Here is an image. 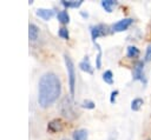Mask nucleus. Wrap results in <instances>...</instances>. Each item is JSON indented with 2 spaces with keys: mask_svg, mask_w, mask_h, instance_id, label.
I'll use <instances>...</instances> for the list:
<instances>
[{
  "mask_svg": "<svg viewBox=\"0 0 151 140\" xmlns=\"http://www.w3.org/2000/svg\"><path fill=\"white\" fill-rule=\"evenodd\" d=\"M60 112L61 114L67 118V119H74L77 116L74 109H73V105L71 102V99L65 96L63 100H61V104H60Z\"/></svg>",
  "mask_w": 151,
  "mask_h": 140,
  "instance_id": "3",
  "label": "nucleus"
},
{
  "mask_svg": "<svg viewBox=\"0 0 151 140\" xmlns=\"http://www.w3.org/2000/svg\"><path fill=\"white\" fill-rule=\"evenodd\" d=\"M64 140H67V139H64Z\"/></svg>",
  "mask_w": 151,
  "mask_h": 140,
  "instance_id": "23",
  "label": "nucleus"
},
{
  "mask_svg": "<svg viewBox=\"0 0 151 140\" xmlns=\"http://www.w3.org/2000/svg\"><path fill=\"white\" fill-rule=\"evenodd\" d=\"M58 34H59V36H61L63 39H68V31H67V28H65V27L59 28Z\"/></svg>",
  "mask_w": 151,
  "mask_h": 140,
  "instance_id": "18",
  "label": "nucleus"
},
{
  "mask_svg": "<svg viewBox=\"0 0 151 140\" xmlns=\"http://www.w3.org/2000/svg\"><path fill=\"white\" fill-rule=\"evenodd\" d=\"M143 68H144V62L143 61H138L136 65H134V68H133V79L134 80H140L145 82V79H144V75H143Z\"/></svg>",
  "mask_w": 151,
  "mask_h": 140,
  "instance_id": "6",
  "label": "nucleus"
},
{
  "mask_svg": "<svg viewBox=\"0 0 151 140\" xmlns=\"http://www.w3.org/2000/svg\"><path fill=\"white\" fill-rule=\"evenodd\" d=\"M103 80L105 81V82H107V84H113V74H112V72L111 71H105L104 73H103Z\"/></svg>",
  "mask_w": 151,
  "mask_h": 140,
  "instance_id": "17",
  "label": "nucleus"
},
{
  "mask_svg": "<svg viewBox=\"0 0 151 140\" xmlns=\"http://www.w3.org/2000/svg\"><path fill=\"white\" fill-rule=\"evenodd\" d=\"M61 84L59 78L52 73H45L39 80V94L38 102L42 108L51 106L60 95Z\"/></svg>",
  "mask_w": 151,
  "mask_h": 140,
  "instance_id": "1",
  "label": "nucleus"
},
{
  "mask_svg": "<svg viewBox=\"0 0 151 140\" xmlns=\"http://www.w3.org/2000/svg\"><path fill=\"white\" fill-rule=\"evenodd\" d=\"M118 94V91H113L112 93H111V99H110V101L113 104L114 102V100H116V95Z\"/></svg>",
  "mask_w": 151,
  "mask_h": 140,
  "instance_id": "22",
  "label": "nucleus"
},
{
  "mask_svg": "<svg viewBox=\"0 0 151 140\" xmlns=\"http://www.w3.org/2000/svg\"><path fill=\"white\" fill-rule=\"evenodd\" d=\"M65 64H66V69H67V76H68V85H70V92L71 95H74V87H76V69H74V64L72 59L65 54L64 55Z\"/></svg>",
  "mask_w": 151,
  "mask_h": 140,
  "instance_id": "2",
  "label": "nucleus"
},
{
  "mask_svg": "<svg viewBox=\"0 0 151 140\" xmlns=\"http://www.w3.org/2000/svg\"><path fill=\"white\" fill-rule=\"evenodd\" d=\"M98 48V55H97V68H100V59H101V49L99 47V45H97Z\"/></svg>",
  "mask_w": 151,
  "mask_h": 140,
  "instance_id": "20",
  "label": "nucleus"
},
{
  "mask_svg": "<svg viewBox=\"0 0 151 140\" xmlns=\"http://www.w3.org/2000/svg\"><path fill=\"white\" fill-rule=\"evenodd\" d=\"M81 106L86 107V108H94V102L91 101V100H85V101H83Z\"/></svg>",
  "mask_w": 151,
  "mask_h": 140,
  "instance_id": "19",
  "label": "nucleus"
},
{
  "mask_svg": "<svg viewBox=\"0 0 151 140\" xmlns=\"http://www.w3.org/2000/svg\"><path fill=\"white\" fill-rule=\"evenodd\" d=\"M54 12L52 9H46V8H38L37 9V15H39L40 18H42L44 20H48L53 16Z\"/></svg>",
  "mask_w": 151,
  "mask_h": 140,
  "instance_id": "8",
  "label": "nucleus"
},
{
  "mask_svg": "<svg viewBox=\"0 0 151 140\" xmlns=\"http://www.w3.org/2000/svg\"><path fill=\"white\" fill-rule=\"evenodd\" d=\"M142 105H143V100L140 98H136L131 102V109L132 111H139L140 107H142Z\"/></svg>",
  "mask_w": 151,
  "mask_h": 140,
  "instance_id": "16",
  "label": "nucleus"
},
{
  "mask_svg": "<svg viewBox=\"0 0 151 140\" xmlns=\"http://www.w3.org/2000/svg\"><path fill=\"white\" fill-rule=\"evenodd\" d=\"M81 0H78V1H76V0H68V1H65V0H63L61 1V4L65 6V7H73V8H77V7H79L80 5H81Z\"/></svg>",
  "mask_w": 151,
  "mask_h": 140,
  "instance_id": "14",
  "label": "nucleus"
},
{
  "mask_svg": "<svg viewBox=\"0 0 151 140\" xmlns=\"http://www.w3.org/2000/svg\"><path fill=\"white\" fill-rule=\"evenodd\" d=\"M117 5V1H114V0H103L101 1V6L105 8V11L106 12H112V7L113 6H116Z\"/></svg>",
  "mask_w": 151,
  "mask_h": 140,
  "instance_id": "12",
  "label": "nucleus"
},
{
  "mask_svg": "<svg viewBox=\"0 0 151 140\" xmlns=\"http://www.w3.org/2000/svg\"><path fill=\"white\" fill-rule=\"evenodd\" d=\"M138 55H139V49L136 46H129L127 47V56L129 58L134 59V58H138Z\"/></svg>",
  "mask_w": 151,
  "mask_h": 140,
  "instance_id": "13",
  "label": "nucleus"
},
{
  "mask_svg": "<svg viewBox=\"0 0 151 140\" xmlns=\"http://www.w3.org/2000/svg\"><path fill=\"white\" fill-rule=\"evenodd\" d=\"M107 27L105 26V25H97V26H94V27H92V29H91V34H92V39L93 40H96L97 38H99V36H101V35H105L106 33H107Z\"/></svg>",
  "mask_w": 151,
  "mask_h": 140,
  "instance_id": "5",
  "label": "nucleus"
},
{
  "mask_svg": "<svg viewBox=\"0 0 151 140\" xmlns=\"http://www.w3.org/2000/svg\"><path fill=\"white\" fill-rule=\"evenodd\" d=\"M87 139V131L84 128L77 129L73 132V140H86Z\"/></svg>",
  "mask_w": 151,
  "mask_h": 140,
  "instance_id": "11",
  "label": "nucleus"
},
{
  "mask_svg": "<svg viewBox=\"0 0 151 140\" xmlns=\"http://www.w3.org/2000/svg\"><path fill=\"white\" fill-rule=\"evenodd\" d=\"M47 129H48L50 132H52V133L59 132V131H61V129H63V124H61V121H60V120H58V119L52 120V121L48 124Z\"/></svg>",
  "mask_w": 151,
  "mask_h": 140,
  "instance_id": "7",
  "label": "nucleus"
},
{
  "mask_svg": "<svg viewBox=\"0 0 151 140\" xmlns=\"http://www.w3.org/2000/svg\"><path fill=\"white\" fill-rule=\"evenodd\" d=\"M79 67H80L84 72H86V73H90V74L93 73V67H92L91 64H90V59H88V56H85V58L83 59V61L79 64Z\"/></svg>",
  "mask_w": 151,
  "mask_h": 140,
  "instance_id": "9",
  "label": "nucleus"
},
{
  "mask_svg": "<svg viewBox=\"0 0 151 140\" xmlns=\"http://www.w3.org/2000/svg\"><path fill=\"white\" fill-rule=\"evenodd\" d=\"M38 35H39V28L37 25L34 24H29L28 26V36H29V40L34 41L38 39Z\"/></svg>",
  "mask_w": 151,
  "mask_h": 140,
  "instance_id": "10",
  "label": "nucleus"
},
{
  "mask_svg": "<svg viewBox=\"0 0 151 140\" xmlns=\"http://www.w3.org/2000/svg\"><path fill=\"white\" fill-rule=\"evenodd\" d=\"M132 22H133V20H132L131 18L122 19V20L117 21V22L112 26V29H113L114 32H123V31L127 29V28L131 26V24H132Z\"/></svg>",
  "mask_w": 151,
  "mask_h": 140,
  "instance_id": "4",
  "label": "nucleus"
},
{
  "mask_svg": "<svg viewBox=\"0 0 151 140\" xmlns=\"http://www.w3.org/2000/svg\"><path fill=\"white\" fill-rule=\"evenodd\" d=\"M57 16H58V20L61 24H67L70 21V15H68V13L66 11H60Z\"/></svg>",
  "mask_w": 151,
  "mask_h": 140,
  "instance_id": "15",
  "label": "nucleus"
},
{
  "mask_svg": "<svg viewBox=\"0 0 151 140\" xmlns=\"http://www.w3.org/2000/svg\"><path fill=\"white\" fill-rule=\"evenodd\" d=\"M150 60H151V44L147 46L145 52V61H150Z\"/></svg>",
  "mask_w": 151,
  "mask_h": 140,
  "instance_id": "21",
  "label": "nucleus"
}]
</instances>
